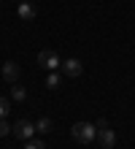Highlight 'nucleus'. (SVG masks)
I'll use <instances>...</instances> for the list:
<instances>
[{
	"label": "nucleus",
	"instance_id": "nucleus-1",
	"mask_svg": "<svg viewBox=\"0 0 135 149\" xmlns=\"http://www.w3.org/2000/svg\"><path fill=\"white\" fill-rule=\"evenodd\" d=\"M70 136H73L78 144H92L97 138V127L89 125V122H76V125L70 127Z\"/></svg>",
	"mask_w": 135,
	"mask_h": 149
},
{
	"label": "nucleus",
	"instance_id": "nucleus-2",
	"mask_svg": "<svg viewBox=\"0 0 135 149\" xmlns=\"http://www.w3.org/2000/svg\"><path fill=\"white\" fill-rule=\"evenodd\" d=\"M38 65L46 68V71H57V68L62 65V60H60V54L54 49H41L38 52Z\"/></svg>",
	"mask_w": 135,
	"mask_h": 149
},
{
	"label": "nucleus",
	"instance_id": "nucleus-3",
	"mask_svg": "<svg viewBox=\"0 0 135 149\" xmlns=\"http://www.w3.org/2000/svg\"><path fill=\"white\" fill-rule=\"evenodd\" d=\"M11 133H14L16 138H22V141H30L33 133H35V125H33V122H27V119H19V122L14 125Z\"/></svg>",
	"mask_w": 135,
	"mask_h": 149
},
{
	"label": "nucleus",
	"instance_id": "nucleus-4",
	"mask_svg": "<svg viewBox=\"0 0 135 149\" xmlns=\"http://www.w3.org/2000/svg\"><path fill=\"white\" fill-rule=\"evenodd\" d=\"M60 68H62V73H65L68 79H76V76L84 73V65H81V60H76V57H68Z\"/></svg>",
	"mask_w": 135,
	"mask_h": 149
},
{
	"label": "nucleus",
	"instance_id": "nucleus-5",
	"mask_svg": "<svg viewBox=\"0 0 135 149\" xmlns=\"http://www.w3.org/2000/svg\"><path fill=\"white\" fill-rule=\"evenodd\" d=\"M97 144H100L103 149H111L116 144V133L111 130V125H105V127H97V138H95Z\"/></svg>",
	"mask_w": 135,
	"mask_h": 149
},
{
	"label": "nucleus",
	"instance_id": "nucleus-6",
	"mask_svg": "<svg viewBox=\"0 0 135 149\" xmlns=\"http://www.w3.org/2000/svg\"><path fill=\"white\" fill-rule=\"evenodd\" d=\"M16 14H19V19L33 22L35 16H38V8H35L33 3H27V0H22V3H19V8H16Z\"/></svg>",
	"mask_w": 135,
	"mask_h": 149
},
{
	"label": "nucleus",
	"instance_id": "nucleus-7",
	"mask_svg": "<svg viewBox=\"0 0 135 149\" xmlns=\"http://www.w3.org/2000/svg\"><path fill=\"white\" fill-rule=\"evenodd\" d=\"M3 79L11 81V84H16V79H19V65H16L14 60H8V63L3 65Z\"/></svg>",
	"mask_w": 135,
	"mask_h": 149
},
{
	"label": "nucleus",
	"instance_id": "nucleus-8",
	"mask_svg": "<svg viewBox=\"0 0 135 149\" xmlns=\"http://www.w3.org/2000/svg\"><path fill=\"white\" fill-rule=\"evenodd\" d=\"M51 127H54V122H51L49 117H41L38 122H35V130H38V133H43V136L51 133Z\"/></svg>",
	"mask_w": 135,
	"mask_h": 149
},
{
	"label": "nucleus",
	"instance_id": "nucleus-9",
	"mask_svg": "<svg viewBox=\"0 0 135 149\" xmlns=\"http://www.w3.org/2000/svg\"><path fill=\"white\" fill-rule=\"evenodd\" d=\"M11 98H14L16 103H22V100H27V90H24L22 84H14V87H11Z\"/></svg>",
	"mask_w": 135,
	"mask_h": 149
},
{
	"label": "nucleus",
	"instance_id": "nucleus-10",
	"mask_svg": "<svg viewBox=\"0 0 135 149\" xmlns=\"http://www.w3.org/2000/svg\"><path fill=\"white\" fill-rule=\"evenodd\" d=\"M60 84H62V76H60L57 71H49V76H46V87H49V90H57Z\"/></svg>",
	"mask_w": 135,
	"mask_h": 149
},
{
	"label": "nucleus",
	"instance_id": "nucleus-11",
	"mask_svg": "<svg viewBox=\"0 0 135 149\" xmlns=\"http://www.w3.org/2000/svg\"><path fill=\"white\" fill-rule=\"evenodd\" d=\"M24 149H46V144H43V141H33V138H30V141H24Z\"/></svg>",
	"mask_w": 135,
	"mask_h": 149
},
{
	"label": "nucleus",
	"instance_id": "nucleus-12",
	"mask_svg": "<svg viewBox=\"0 0 135 149\" xmlns=\"http://www.w3.org/2000/svg\"><path fill=\"white\" fill-rule=\"evenodd\" d=\"M11 130H14V127L8 125V122H6V117H3V119H0V138H3V136H8Z\"/></svg>",
	"mask_w": 135,
	"mask_h": 149
},
{
	"label": "nucleus",
	"instance_id": "nucleus-13",
	"mask_svg": "<svg viewBox=\"0 0 135 149\" xmlns=\"http://www.w3.org/2000/svg\"><path fill=\"white\" fill-rule=\"evenodd\" d=\"M8 109H11V103H8L6 98H0V119H3L6 114H8Z\"/></svg>",
	"mask_w": 135,
	"mask_h": 149
},
{
	"label": "nucleus",
	"instance_id": "nucleus-14",
	"mask_svg": "<svg viewBox=\"0 0 135 149\" xmlns=\"http://www.w3.org/2000/svg\"><path fill=\"white\" fill-rule=\"evenodd\" d=\"M0 3H3V0H0Z\"/></svg>",
	"mask_w": 135,
	"mask_h": 149
}]
</instances>
